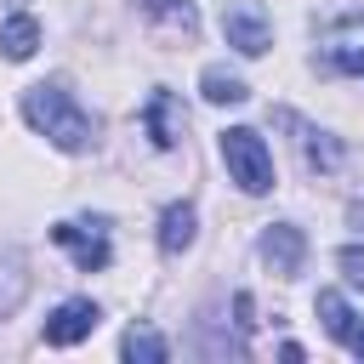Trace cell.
I'll list each match as a JSON object with an SVG mask.
<instances>
[{
	"instance_id": "obj_13",
	"label": "cell",
	"mask_w": 364,
	"mask_h": 364,
	"mask_svg": "<svg viewBox=\"0 0 364 364\" xmlns=\"http://www.w3.org/2000/svg\"><path fill=\"white\" fill-rule=\"evenodd\" d=\"M199 91H205V102H216V108H233V102L250 97V85H245L239 74H228V68H205V74H199Z\"/></svg>"
},
{
	"instance_id": "obj_1",
	"label": "cell",
	"mask_w": 364,
	"mask_h": 364,
	"mask_svg": "<svg viewBox=\"0 0 364 364\" xmlns=\"http://www.w3.org/2000/svg\"><path fill=\"white\" fill-rule=\"evenodd\" d=\"M23 119H28L51 148H63V154H85V148L97 142V119H91L57 80H40V85L23 91Z\"/></svg>"
},
{
	"instance_id": "obj_11",
	"label": "cell",
	"mask_w": 364,
	"mask_h": 364,
	"mask_svg": "<svg viewBox=\"0 0 364 364\" xmlns=\"http://www.w3.org/2000/svg\"><path fill=\"white\" fill-rule=\"evenodd\" d=\"M193 233H199L193 205H165V216H159V250H165V256H182V250L193 245Z\"/></svg>"
},
{
	"instance_id": "obj_12",
	"label": "cell",
	"mask_w": 364,
	"mask_h": 364,
	"mask_svg": "<svg viewBox=\"0 0 364 364\" xmlns=\"http://www.w3.org/2000/svg\"><path fill=\"white\" fill-rule=\"evenodd\" d=\"M0 51H6L11 63H28V57L40 51V23H34L28 11L6 17V23H0Z\"/></svg>"
},
{
	"instance_id": "obj_2",
	"label": "cell",
	"mask_w": 364,
	"mask_h": 364,
	"mask_svg": "<svg viewBox=\"0 0 364 364\" xmlns=\"http://www.w3.org/2000/svg\"><path fill=\"white\" fill-rule=\"evenodd\" d=\"M222 159H228V176H233L245 193H267V188H273V154H267V142H262L250 125L222 131Z\"/></svg>"
},
{
	"instance_id": "obj_14",
	"label": "cell",
	"mask_w": 364,
	"mask_h": 364,
	"mask_svg": "<svg viewBox=\"0 0 364 364\" xmlns=\"http://www.w3.org/2000/svg\"><path fill=\"white\" fill-rule=\"evenodd\" d=\"M119 353H125V358H136V364H165V358H171L165 336H159V330H148V324H131V330H125V341H119Z\"/></svg>"
},
{
	"instance_id": "obj_15",
	"label": "cell",
	"mask_w": 364,
	"mask_h": 364,
	"mask_svg": "<svg viewBox=\"0 0 364 364\" xmlns=\"http://www.w3.org/2000/svg\"><path fill=\"white\" fill-rule=\"evenodd\" d=\"M23 296H28V273H23V256H11V250H6V256H0V318H6V313H11Z\"/></svg>"
},
{
	"instance_id": "obj_8",
	"label": "cell",
	"mask_w": 364,
	"mask_h": 364,
	"mask_svg": "<svg viewBox=\"0 0 364 364\" xmlns=\"http://www.w3.org/2000/svg\"><path fill=\"white\" fill-rule=\"evenodd\" d=\"M142 125H148L154 148H176V142H182V131H188V108H182L171 91H154V97H148V108H142Z\"/></svg>"
},
{
	"instance_id": "obj_3",
	"label": "cell",
	"mask_w": 364,
	"mask_h": 364,
	"mask_svg": "<svg viewBox=\"0 0 364 364\" xmlns=\"http://www.w3.org/2000/svg\"><path fill=\"white\" fill-rule=\"evenodd\" d=\"M318 63H324L330 74H353V80H364V17H358V11H353V17H336V23L318 28Z\"/></svg>"
},
{
	"instance_id": "obj_6",
	"label": "cell",
	"mask_w": 364,
	"mask_h": 364,
	"mask_svg": "<svg viewBox=\"0 0 364 364\" xmlns=\"http://www.w3.org/2000/svg\"><path fill=\"white\" fill-rule=\"evenodd\" d=\"M262 262L279 273V279H296L301 273V262H307V239H301V228L296 222H273L267 233H262Z\"/></svg>"
},
{
	"instance_id": "obj_16",
	"label": "cell",
	"mask_w": 364,
	"mask_h": 364,
	"mask_svg": "<svg viewBox=\"0 0 364 364\" xmlns=\"http://www.w3.org/2000/svg\"><path fill=\"white\" fill-rule=\"evenodd\" d=\"M336 267L347 273L353 290H364V245H341V250H336Z\"/></svg>"
},
{
	"instance_id": "obj_7",
	"label": "cell",
	"mask_w": 364,
	"mask_h": 364,
	"mask_svg": "<svg viewBox=\"0 0 364 364\" xmlns=\"http://www.w3.org/2000/svg\"><path fill=\"white\" fill-rule=\"evenodd\" d=\"M97 301H85V296H74V301H63L51 318H46V341L51 347H74V341H85L91 330H97Z\"/></svg>"
},
{
	"instance_id": "obj_9",
	"label": "cell",
	"mask_w": 364,
	"mask_h": 364,
	"mask_svg": "<svg viewBox=\"0 0 364 364\" xmlns=\"http://www.w3.org/2000/svg\"><path fill=\"white\" fill-rule=\"evenodd\" d=\"M279 125L296 131V148H301V159H307L313 171H341V142H336L330 131H318V125H307V119H296V114H279Z\"/></svg>"
},
{
	"instance_id": "obj_4",
	"label": "cell",
	"mask_w": 364,
	"mask_h": 364,
	"mask_svg": "<svg viewBox=\"0 0 364 364\" xmlns=\"http://www.w3.org/2000/svg\"><path fill=\"white\" fill-rule=\"evenodd\" d=\"M51 239L74 256V267H80V273H102V267H108V256H114V250H108V222H102V216H91V222H57V228H51Z\"/></svg>"
},
{
	"instance_id": "obj_5",
	"label": "cell",
	"mask_w": 364,
	"mask_h": 364,
	"mask_svg": "<svg viewBox=\"0 0 364 364\" xmlns=\"http://www.w3.org/2000/svg\"><path fill=\"white\" fill-rule=\"evenodd\" d=\"M222 34H228V46L239 57H262L273 46V28H267V17H262L256 0H228L222 6Z\"/></svg>"
},
{
	"instance_id": "obj_10",
	"label": "cell",
	"mask_w": 364,
	"mask_h": 364,
	"mask_svg": "<svg viewBox=\"0 0 364 364\" xmlns=\"http://www.w3.org/2000/svg\"><path fill=\"white\" fill-rule=\"evenodd\" d=\"M318 318H324V330H330L353 358H364V318H358L336 290H318Z\"/></svg>"
}]
</instances>
